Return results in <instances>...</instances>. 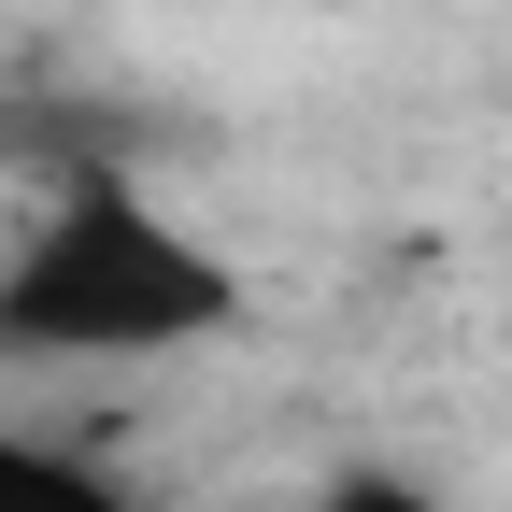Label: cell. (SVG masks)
<instances>
[{
	"mask_svg": "<svg viewBox=\"0 0 512 512\" xmlns=\"http://www.w3.org/2000/svg\"><path fill=\"white\" fill-rule=\"evenodd\" d=\"M228 328H242V256H214L114 157H72L0 242V370H157Z\"/></svg>",
	"mask_w": 512,
	"mask_h": 512,
	"instance_id": "6da1fadb",
	"label": "cell"
},
{
	"mask_svg": "<svg viewBox=\"0 0 512 512\" xmlns=\"http://www.w3.org/2000/svg\"><path fill=\"white\" fill-rule=\"evenodd\" d=\"M299 512H456V498H441L427 470H384V456H356V470H328V484H313Z\"/></svg>",
	"mask_w": 512,
	"mask_h": 512,
	"instance_id": "3957f363",
	"label": "cell"
},
{
	"mask_svg": "<svg viewBox=\"0 0 512 512\" xmlns=\"http://www.w3.org/2000/svg\"><path fill=\"white\" fill-rule=\"evenodd\" d=\"M0 512H157V498L86 470V456H57V441H29L15 413H0Z\"/></svg>",
	"mask_w": 512,
	"mask_h": 512,
	"instance_id": "7a4b0ae2",
	"label": "cell"
}]
</instances>
